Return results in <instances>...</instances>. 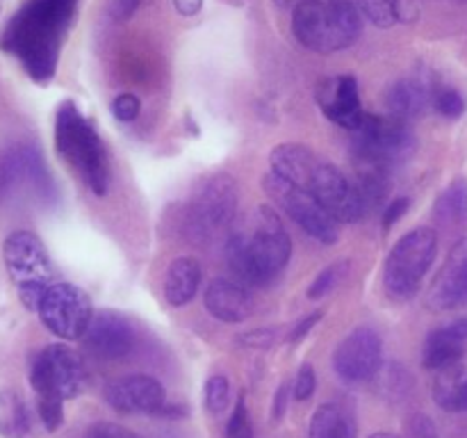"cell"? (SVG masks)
Here are the masks:
<instances>
[{"mask_svg": "<svg viewBox=\"0 0 467 438\" xmlns=\"http://www.w3.org/2000/svg\"><path fill=\"white\" fill-rule=\"evenodd\" d=\"M39 418L48 432H57L64 422V400L59 397H36Z\"/></svg>", "mask_w": 467, "mask_h": 438, "instance_id": "1f68e13d", "label": "cell"}, {"mask_svg": "<svg viewBox=\"0 0 467 438\" xmlns=\"http://www.w3.org/2000/svg\"><path fill=\"white\" fill-rule=\"evenodd\" d=\"M237 181L228 173H214L196 187L182 217V228L194 242H205L235 222Z\"/></svg>", "mask_w": 467, "mask_h": 438, "instance_id": "9c48e42d", "label": "cell"}, {"mask_svg": "<svg viewBox=\"0 0 467 438\" xmlns=\"http://www.w3.org/2000/svg\"><path fill=\"white\" fill-rule=\"evenodd\" d=\"M263 190L310 237H315L322 245H336L337 237H340V222L324 205H319L308 192H304L295 182L285 181L274 172L265 173Z\"/></svg>", "mask_w": 467, "mask_h": 438, "instance_id": "8fae6325", "label": "cell"}, {"mask_svg": "<svg viewBox=\"0 0 467 438\" xmlns=\"http://www.w3.org/2000/svg\"><path fill=\"white\" fill-rule=\"evenodd\" d=\"M319 319H322V310H313V313L306 315L304 319H299V322L290 328V333H287V342L296 345L299 340H304V338L313 331L315 324H317Z\"/></svg>", "mask_w": 467, "mask_h": 438, "instance_id": "74e56055", "label": "cell"}, {"mask_svg": "<svg viewBox=\"0 0 467 438\" xmlns=\"http://www.w3.org/2000/svg\"><path fill=\"white\" fill-rule=\"evenodd\" d=\"M290 383H281V388L276 391V397H274V404H272V418L274 420H281L285 415L287 406H290Z\"/></svg>", "mask_w": 467, "mask_h": 438, "instance_id": "ab89813d", "label": "cell"}, {"mask_svg": "<svg viewBox=\"0 0 467 438\" xmlns=\"http://www.w3.org/2000/svg\"><path fill=\"white\" fill-rule=\"evenodd\" d=\"M308 438H358V427L349 411L337 404H322L310 420Z\"/></svg>", "mask_w": 467, "mask_h": 438, "instance_id": "d4e9b609", "label": "cell"}, {"mask_svg": "<svg viewBox=\"0 0 467 438\" xmlns=\"http://www.w3.org/2000/svg\"><path fill=\"white\" fill-rule=\"evenodd\" d=\"M363 14L354 0H306L292 9V32L304 48L331 55L358 41Z\"/></svg>", "mask_w": 467, "mask_h": 438, "instance_id": "277c9868", "label": "cell"}, {"mask_svg": "<svg viewBox=\"0 0 467 438\" xmlns=\"http://www.w3.org/2000/svg\"><path fill=\"white\" fill-rule=\"evenodd\" d=\"M369 438H400V436H395V433H390V432H381V433H374V436H369Z\"/></svg>", "mask_w": 467, "mask_h": 438, "instance_id": "f6af8a7d", "label": "cell"}, {"mask_svg": "<svg viewBox=\"0 0 467 438\" xmlns=\"http://www.w3.org/2000/svg\"><path fill=\"white\" fill-rule=\"evenodd\" d=\"M358 9L374 26L381 27H390L400 21H413L418 16L415 0H358Z\"/></svg>", "mask_w": 467, "mask_h": 438, "instance_id": "484cf974", "label": "cell"}, {"mask_svg": "<svg viewBox=\"0 0 467 438\" xmlns=\"http://www.w3.org/2000/svg\"><path fill=\"white\" fill-rule=\"evenodd\" d=\"M451 327H454L456 331L461 333V336L467 338V318H461V319H456V322H451Z\"/></svg>", "mask_w": 467, "mask_h": 438, "instance_id": "7bdbcfd3", "label": "cell"}, {"mask_svg": "<svg viewBox=\"0 0 467 438\" xmlns=\"http://www.w3.org/2000/svg\"><path fill=\"white\" fill-rule=\"evenodd\" d=\"M78 5L80 0H23L5 23L0 50L18 59L36 85H48L57 73Z\"/></svg>", "mask_w": 467, "mask_h": 438, "instance_id": "6da1fadb", "label": "cell"}, {"mask_svg": "<svg viewBox=\"0 0 467 438\" xmlns=\"http://www.w3.org/2000/svg\"><path fill=\"white\" fill-rule=\"evenodd\" d=\"M347 267H349V263H336L322 269L313 281V286L308 287V299H322V297L331 295L337 283H340V278L345 276Z\"/></svg>", "mask_w": 467, "mask_h": 438, "instance_id": "4dcf8cb0", "label": "cell"}, {"mask_svg": "<svg viewBox=\"0 0 467 438\" xmlns=\"http://www.w3.org/2000/svg\"><path fill=\"white\" fill-rule=\"evenodd\" d=\"M269 167L274 173L308 192L340 224H356L365 217V208L354 182L347 181V176L336 164L324 160L308 146H276L269 155Z\"/></svg>", "mask_w": 467, "mask_h": 438, "instance_id": "3957f363", "label": "cell"}, {"mask_svg": "<svg viewBox=\"0 0 467 438\" xmlns=\"http://www.w3.org/2000/svg\"><path fill=\"white\" fill-rule=\"evenodd\" d=\"M82 438H140L132 429L117 422H96L91 424Z\"/></svg>", "mask_w": 467, "mask_h": 438, "instance_id": "8d00e7d4", "label": "cell"}, {"mask_svg": "<svg viewBox=\"0 0 467 438\" xmlns=\"http://www.w3.org/2000/svg\"><path fill=\"white\" fill-rule=\"evenodd\" d=\"M315 386H317V374H315V368L310 363H304L299 368V374H296L295 383H292V391H295V397L299 402L313 397Z\"/></svg>", "mask_w": 467, "mask_h": 438, "instance_id": "d590c367", "label": "cell"}, {"mask_svg": "<svg viewBox=\"0 0 467 438\" xmlns=\"http://www.w3.org/2000/svg\"><path fill=\"white\" fill-rule=\"evenodd\" d=\"M36 313H39L41 324L62 340L85 338L94 318L89 295L73 283H53L44 299L39 301Z\"/></svg>", "mask_w": 467, "mask_h": 438, "instance_id": "4fadbf2b", "label": "cell"}, {"mask_svg": "<svg viewBox=\"0 0 467 438\" xmlns=\"http://www.w3.org/2000/svg\"><path fill=\"white\" fill-rule=\"evenodd\" d=\"M438 256V233L429 226L413 228L390 249L383 267V286L397 301L413 299Z\"/></svg>", "mask_w": 467, "mask_h": 438, "instance_id": "8992f818", "label": "cell"}, {"mask_svg": "<svg viewBox=\"0 0 467 438\" xmlns=\"http://www.w3.org/2000/svg\"><path fill=\"white\" fill-rule=\"evenodd\" d=\"M301 3H306V0H276V5H281V7H296Z\"/></svg>", "mask_w": 467, "mask_h": 438, "instance_id": "ee69618b", "label": "cell"}, {"mask_svg": "<svg viewBox=\"0 0 467 438\" xmlns=\"http://www.w3.org/2000/svg\"><path fill=\"white\" fill-rule=\"evenodd\" d=\"M418 149L410 123L400 121L395 117H379L365 112L358 126L351 130V153L354 162L381 164L395 169L406 162Z\"/></svg>", "mask_w": 467, "mask_h": 438, "instance_id": "ba28073f", "label": "cell"}, {"mask_svg": "<svg viewBox=\"0 0 467 438\" xmlns=\"http://www.w3.org/2000/svg\"><path fill=\"white\" fill-rule=\"evenodd\" d=\"M141 0H112V5H109V12H112V16L117 18V21H126V18H130L132 14H135V9L140 7Z\"/></svg>", "mask_w": 467, "mask_h": 438, "instance_id": "60d3db41", "label": "cell"}, {"mask_svg": "<svg viewBox=\"0 0 467 438\" xmlns=\"http://www.w3.org/2000/svg\"><path fill=\"white\" fill-rule=\"evenodd\" d=\"M292 240L272 205H258L233 222L226 240V265L242 286H265L285 269Z\"/></svg>", "mask_w": 467, "mask_h": 438, "instance_id": "7a4b0ae2", "label": "cell"}, {"mask_svg": "<svg viewBox=\"0 0 467 438\" xmlns=\"http://www.w3.org/2000/svg\"><path fill=\"white\" fill-rule=\"evenodd\" d=\"M226 433L228 438H254V429H251L249 424V411H246L244 395L237 397L235 411H233Z\"/></svg>", "mask_w": 467, "mask_h": 438, "instance_id": "d6a6232c", "label": "cell"}, {"mask_svg": "<svg viewBox=\"0 0 467 438\" xmlns=\"http://www.w3.org/2000/svg\"><path fill=\"white\" fill-rule=\"evenodd\" d=\"M410 208V199L409 196H400V199L390 201V203L386 205V210H383V228H392L397 222H400L401 217L406 214V210Z\"/></svg>", "mask_w": 467, "mask_h": 438, "instance_id": "f35d334b", "label": "cell"}, {"mask_svg": "<svg viewBox=\"0 0 467 438\" xmlns=\"http://www.w3.org/2000/svg\"><path fill=\"white\" fill-rule=\"evenodd\" d=\"M228 404H231V383L223 374H214L205 383V406L210 413L219 415L222 411H226Z\"/></svg>", "mask_w": 467, "mask_h": 438, "instance_id": "f546056e", "label": "cell"}, {"mask_svg": "<svg viewBox=\"0 0 467 438\" xmlns=\"http://www.w3.org/2000/svg\"><path fill=\"white\" fill-rule=\"evenodd\" d=\"M467 356V338L461 336L451 324L436 328L429 333L427 345H424V368L445 370L450 365L463 363Z\"/></svg>", "mask_w": 467, "mask_h": 438, "instance_id": "44dd1931", "label": "cell"}, {"mask_svg": "<svg viewBox=\"0 0 467 438\" xmlns=\"http://www.w3.org/2000/svg\"><path fill=\"white\" fill-rule=\"evenodd\" d=\"M356 164V192L363 203L365 214L372 210L381 208L386 203L388 194L392 187V169L381 167V164H369V162H354Z\"/></svg>", "mask_w": 467, "mask_h": 438, "instance_id": "603a6c76", "label": "cell"}, {"mask_svg": "<svg viewBox=\"0 0 467 438\" xmlns=\"http://www.w3.org/2000/svg\"><path fill=\"white\" fill-rule=\"evenodd\" d=\"M55 199V185L39 149L18 144L0 153V205L18 201L48 203Z\"/></svg>", "mask_w": 467, "mask_h": 438, "instance_id": "30bf717a", "label": "cell"}, {"mask_svg": "<svg viewBox=\"0 0 467 438\" xmlns=\"http://www.w3.org/2000/svg\"><path fill=\"white\" fill-rule=\"evenodd\" d=\"M433 110L445 119H461L467 110V100L454 87L438 85L436 94H433Z\"/></svg>", "mask_w": 467, "mask_h": 438, "instance_id": "f1b7e54d", "label": "cell"}, {"mask_svg": "<svg viewBox=\"0 0 467 438\" xmlns=\"http://www.w3.org/2000/svg\"><path fill=\"white\" fill-rule=\"evenodd\" d=\"M85 347L94 356L105 360L123 359L135 347V328L117 310H99L91 318L89 328L85 333Z\"/></svg>", "mask_w": 467, "mask_h": 438, "instance_id": "e0dca14e", "label": "cell"}, {"mask_svg": "<svg viewBox=\"0 0 467 438\" xmlns=\"http://www.w3.org/2000/svg\"><path fill=\"white\" fill-rule=\"evenodd\" d=\"M105 402L117 413H153L167 406V391L162 383L149 374H130L114 379L105 388Z\"/></svg>", "mask_w": 467, "mask_h": 438, "instance_id": "9a60e30c", "label": "cell"}, {"mask_svg": "<svg viewBox=\"0 0 467 438\" xmlns=\"http://www.w3.org/2000/svg\"><path fill=\"white\" fill-rule=\"evenodd\" d=\"M429 306L436 310H456L467 306V237L456 242L433 278Z\"/></svg>", "mask_w": 467, "mask_h": 438, "instance_id": "ac0fdd59", "label": "cell"}, {"mask_svg": "<svg viewBox=\"0 0 467 438\" xmlns=\"http://www.w3.org/2000/svg\"><path fill=\"white\" fill-rule=\"evenodd\" d=\"M173 7L182 16H196L203 7V0H173Z\"/></svg>", "mask_w": 467, "mask_h": 438, "instance_id": "b9f144b4", "label": "cell"}, {"mask_svg": "<svg viewBox=\"0 0 467 438\" xmlns=\"http://www.w3.org/2000/svg\"><path fill=\"white\" fill-rule=\"evenodd\" d=\"M201 286V265L190 256L173 260L164 276V297L171 306H185L196 297Z\"/></svg>", "mask_w": 467, "mask_h": 438, "instance_id": "7402d4cb", "label": "cell"}, {"mask_svg": "<svg viewBox=\"0 0 467 438\" xmlns=\"http://www.w3.org/2000/svg\"><path fill=\"white\" fill-rule=\"evenodd\" d=\"M203 301L208 313L226 324H240L254 313V301H251L249 292L235 278L210 281V286L205 287Z\"/></svg>", "mask_w": 467, "mask_h": 438, "instance_id": "d6986e66", "label": "cell"}, {"mask_svg": "<svg viewBox=\"0 0 467 438\" xmlns=\"http://www.w3.org/2000/svg\"><path fill=\"white\" fill-rule=\"evenodd\" d=\"M141 103L135 94H119L117 99L112 100V114L119 119L121 123L135 121L140 117Z\"/></svg>", "mask_w": 467, "mask_h": 438, "instance_id": "e575fe53", "label": "cell"}, {"mask_svg": "<svg viewBox=\"0 0 467 438\" xmlns=\"http://www.w3.org/2000/svg\"><path fill=\"white\" fill-rule=\"evenodd\" d=\"M438 82L424 80V78H401L388 91V110L390 117L400 121L410 123L415 119L424 117L429 110H433V94H436Z\"/></svg>", "mask_w": 467, "mask_h": 438, "instance_id": "ffe728a7", "label": "cell"}, {"mask_svg": "<svg viewBox=\"0 0 467 438\" xmlns=\"http://www.w3.org/2000/svg\"><path fill=\"white\" fill-rule=\"evenodd\" d=\"M30 383L36 397H78L89 383L85 360L64 345H46L30 365Z\"/></svg>", "mask_w": 467, "mask_h": 438, "instance_id": "7c38bea8", "label": "cell"}, {"mask_svg": "<svg viewBox=\"0 0 467 438\" xmlns=\"http://www.w3.org/2000/svg\"><path fill=\"white\" fill-rule=\"evenodd\" d=\"M278 333H281V328L276 327L254 328V331L237 338V342L244 347H251V349H269V347H274L278 342Z\"/></svg>", "mask_w": 467, "mask_h": 438, "instance_id": "836d02e7", "label": "cell"}, {"mask_svg": "<svg viewBox=\"0 0 467 438\" xmlns=\"http://www.w3.org/2000/svg\"><path fill=\"white\" fill-rule=\"evenodd\" d=\"M433 217L442 226H461L467 222V181L456 178L433 203Z\"/></svg>", "mask_w": 467, "mask_h": 438, "instance_id": "4316f807", "label": "cell"}, {"mask_svg": "<svg viewBox=\"0 0 467 438\" xmlns=\"http://www.w3.org/2000/svg\"><path fill=\"white\" fill-rule=\"evenodd\" d=\"M433 400L447 413L467 411V365L456 363L438 370L433 379Z\"/></svg>", "mask_w": 467, "mask_h": 438, "instance_id": "cb8c5ba5", "label": "cell"}, {"mask_svg": "<svg viewBox=\"0 0 467 438\" xmlns=\"http://www.w3.org/2000/svg\"><path fill=\"white\" fill-rule=\"evenodd\" d=\"M315 99H317L324 117H328L340 128H347L349 132L358 126L363 114L368 112L360 103L358 80L354 76H345V73L322 78L315 89Z\"/></svg>", "mask_w": 467, "mask_h": 438, "instance_id": "2e32d148", "label": "cell"}, {"mask_svg": "<svg viewBox=\"0 0 467 438\" xmlns=\"http://www.w3.org/2000/svg\"><path fill=\"white\" fill-rule=\"evenodd\" d=\"M333 368L347 383H365L383 368V340L374 328L356 327L333 354Z\"/></svg>", "mask_w": 467, "mask_h": 438, "instance_id": "5bb4252c", "label": "cell"}, {"mask_svg": "<svg viewBox=\"0 0 467 438\" xmlns=\"http://www.w3.org/2000/svg\"><path fill=\"white\" fill-rule=\"evenodd\" d=\"M55 146H57V153L67 160L68 167L76 169L78 176L96 196L108 194V149L89 119L71 100L59 105L57 114H55Z\"/></svg>", "mask_w": 467, "mask_h": 438, "instance_id": "5b68a950", "label": "cell"}, {"mask_svg": "<svg viewBox=\"0 0 467 438\" xmlns=\"http://www.w3.org/2000/svg\"><path fill=\"white\" fill-rule=\"evenodd\" d=\"M30 432V413L26 402L14 391H0V433L5 438H26Z\"/></svg>", "mask_w": 467, "mask_h": 438, "instance_id": "83f0119b", "label": "cell"}, {"mask_svg": "<svg viewBox=\"0 0 467 438\" xmlns=\"http://www.w3.org/2000/svg\"><path fill=\"white\" fill-rule=\"evenodd\" d=\"M5 267L16 286L18 299L27 310L39 308V301L53 286V263L44 242L30 231H14L3 245Z\"/></svg>", "mask_w": 467, "mask_h": 438, "instance_id": "52a82bcc", "label": "cell"}]
</instances>
